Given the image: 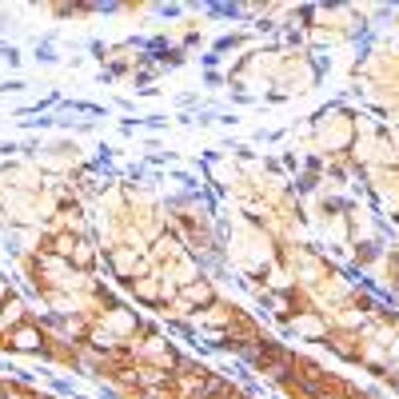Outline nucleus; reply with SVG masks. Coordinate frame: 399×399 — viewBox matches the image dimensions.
<instances>
[{
	"instance_id": "obj_1",
	"label": "nucleus",
	"mask_w": 399,
	"mask_h": 399,
	"mask_svg": "<svg viewBox=\"0 0 399 399\" xmlns=\"http://www.w3.org/2000/svg\"><path fill=\"white\" fill-rule=\"evenodd\" d=\"M188 296H192V300H207V287H204V284H200V287H188Z\"/></svg>"
}]
</instances>
